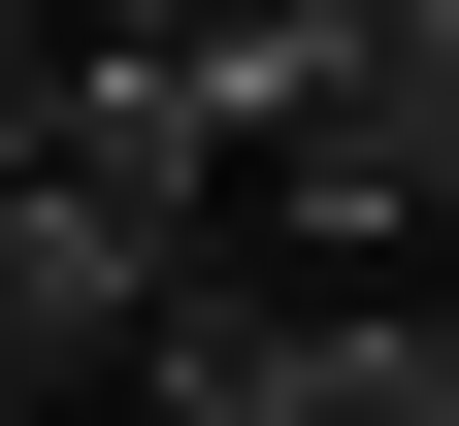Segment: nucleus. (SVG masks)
<instances>
[{"label":"nucleus","instance_id":"obj_2","mask_svg":"<svg viewBox=\"0 0 459 426\" xmlns=\"http://www.w3.org/2000/svg\"><path fill=\"white\" fill-rule=\"evenodd\" d=\"M0 33H66V0H0Z\"/></svg>","mask_w":459,"mask_h":426},{"label":"nucleus","instance_id":"obj_1","mask_svg":"<svg viewBox=\"0 0 459 426\" xmlns=\"http://www.w3.org/2000/svg\"><path fill=\"white\" fill-rule=\"evenodd\" d=\"M197 99H230V197H296L328 263L459 230V0H230Z\"/></svg>","mask_w":459,"mask_h":426}]
</instances>
